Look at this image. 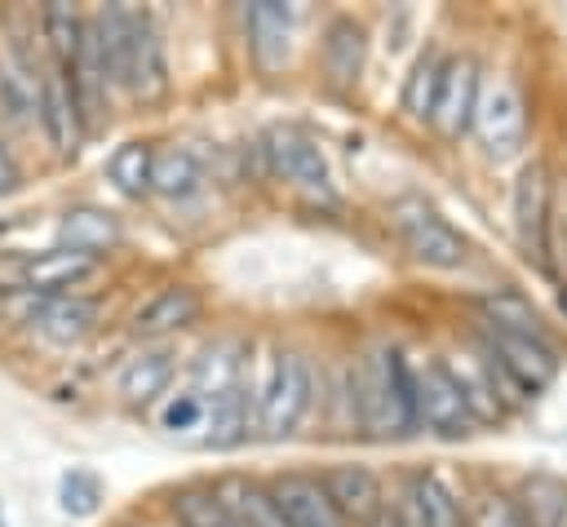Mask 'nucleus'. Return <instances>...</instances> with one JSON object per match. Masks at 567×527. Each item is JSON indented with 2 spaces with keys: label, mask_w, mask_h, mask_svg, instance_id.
Returning <instances> with one entry per match:
<instances>
[{
  "label": "nucleus",
  "mask_w": 567,
  "mask_h": 527,
  "mask_svg": "<svg viewBox=\"0 0 567 527\" xmlns=\"http://www.w3.org/2000/svg\"><path fill=\"white\" fill-rule=\"evenodd\" d=\"M328 500L337 505V514L346 518V527H368L377 514H385V487L377 478V469L368 465H354V461H341V465H328L319 474Z\"/></svg>",
  "instance_id": "nucleus-14"
},
{
  "label": "nucleus",
  "mask_w": 567,
  "mask_h": 527,
  "mask_svg": "<svg viewBox=\"0 0 567 527\" xmlns=\"http://www.w3.org/2000/svg\"><path fill=\"white\" fill-rule=\"evenodd\" d=\"M252 403H257V434L261 438H288L310 403H315V368L301 350H270V359L261 363L257 381H252Z\"/></svg>",
  "instance_id": "nucleus-2"
},
{
  "label": "nucleus",
  "mask_w": 567,
  "mask_h": 527,
  "mask_svg": "<svg viewBox=\"0 0 567 527\" xmlns=\"http://www.w3.org/2000/svg\"><path fill=\"white\" fill-rule=\"evenodd\" d=\"M403 518L408 527H465V505L439 469H416L408 474Z\"/></svg>",
  "instance_id": "nucleus-19"
},
{
  "label": "nucleus",
  "mask_w": 567,
  "mask_h": 527,
  "mask_svg": "<svg viewBox=\"0 0 567 527\" xmlns=\"http://www.w3.org/2000/svg\"><path fill=\"white\" fill-rule=\"evenodd\" d=\"M470 133L483 142V151L492 159H509V155L523 151V142H527V102H523L514 80L501 75V80L483 84V97H478Z\"/></svg>",
  "instance_id": "nucleus-6"
},
{
  "label": "nucleus",
  "mask_w": 567,
  "mask_h": 527,
  "mask_svg": "<svg viewBox=\"0 0 567 527\" xmlns=\"http://www.w3.org/2000/svg\"><path fill=\"white\" fill-rule=\"evenodd\" d=\"M159 425L168 430V434H190V430H204V399L186 385V390H177L164 407H159Z\"/></svg>",
  "instance_id": "nucleus-32"
},
{
  "label": "nucleus",
  "mask_w": 567,
  "mask_h": 527,
  "mask_svg": "<svg viewBox=\"0 0 567 527\" xmlns=\"http://www.w3.org/2000/svg\"><path fill=\"white\" fill-rule=\"evenodd\" d=\"M549 168L545 159H532L523 164L518 182H514V239H518V252L536 266H549Z\"/></svg>",
  "instance_id": "nucleus-7"
},
{
  "label": "nucleus",
  "mask_w": 567,
  "mask_h": 527,
  "mask_svg": "<svg viewBox=\"0 0 567 527\" xmlns=\"http://www.w3.org/2000/svg\"><path fill=\"white\" fill-rule=\"evenodd\" d=\"M390 221H394L403 248L412 252V261H421V266H430V270H461V266H465L470 244H465V235H461L434 204L408 195V199H399V204L390 208Z\"/></svg>",
  "instance_id": "nucleus-3"
},
{
  "label": "nucleus",
  "mask_w": 567,
  "mask_h": 527,
  "mask_svg": "<svg viewBox=\"0 0 567 527\" xmlns=\"http://www.w3.org/2000/svg\"><path fill=\"white\" fill-rule=\"evenodd\" d=\"M35 124H40L44 142L53 146V155H62V159H71V155L80 151V142L89 137V133H84V120H80V106H75V93H71L66 75H62L53 62H44V71H40Z\"/></svg>",
  "instance_id": "nucleus-11"
},
{
  "label": "nucleus",
  "mask_w": 567,
  "mask_h": 527,
  "mask_svg": "<svg viewBox=\"0 0 567 527\" xmlns=\"http://www.w3.org/2000/svg\"><path fill=\"white\" fill-rule=\"evenodd\" d=\"M478 310H483V328H496V332H518V337H545V319L540 310L514 292V288H496V292H483L478 297ZM549 341V337H545Z\"/></svg>",
  "instance_id": "nucleus-26"
},
{
  "label": "nucleus",
  "mask_w": 567,
  "mask_h": 527,
  "mask_svg": "<svg viewBox=\"0 0 567 527\" xmlns=\"http://www.w3.org/2000/svg\"><path fill=\"white\" fill-rule=\"evenodd\" d=\"M368 527H408V518H403V509H390L385 505V514H377Z\"/></svg>",
  "instance_id": "nucleus-34"
},
{
  "label": "nucleus",
  "mask_w": 567,
  "mask_h": 527,
  "mask_svg": "<svg viewBox=\"0 0 567 527\" xmlns=\"http://www.w3.org/2000/svg\"><path fill=\"white\" fill-rule=\"evenodd\" d=\"M124 239V226L111 208H97V204H75L58 217V248H71V252H84V257H97L120 248Z\"/></svg>",
  "instance_id": "nucleus-21"
},
{
  "label": "nucleus",
  "mask_w": 567,
  "mask_h": 527,
  "mask_svg": "<svg viewBox=\"0 0 567 527\" xmlns=\"http://www.w3.org/2000/svg\"><path fill=\"white\" fill-rule=\"evenodd\" d=\"M319 66H323V80L346 93L359 84L363 66H368V27L350 13H337L328 18L323 35H319Z\"/></svg>",
  "instance_id": "nucleus-16"
},
{
  "label": "nucleus",
  "mask_w": 567,
  "mask_h": 527,
  "mask_svg": "<svg viewBox=\"0 0 567 527\" xmlns=\"http://www.w3.org/2000/svg\"><path fill=\"white\" fill-rule=\"evenodd\" d=\"M554 527H567V509H563V514H558V523H554Z\"/></svg>",
  "instance_id": "nucleus-35"
},
{
  "label": "nucleus",
  "mask_w": 567,
  "mask_h": 527,
  "mask_svg": "<svg viewBox=\"0 0 567 527\" xmlns=\"http://www.w3.org/2000/svg\"><path fill=\"white\" fill-rule=\"evenodd\" d=\"M248 372H252L248 350H244L235 337H217V341H213V345H204V350H199V359L190 363V390H195L204 403H213L217 394L235 390Z\"/></svg>",
  "instance_id": "nucleus-22"
},
{
  "label": "nucleus",
  "mask_w": 567,
  "mask_h": 527,
  "mask_svg": "<svg viewBox=\"0 0 567 527\" xmlns=\"http://www.w3.org/2000/svg\"><path fill=\"white\" fill-rule=\"evenodd\" d=\"M35 27H40V40L49 49V62L53 66H71L80 40H84V27H89V13H80L75 4H44L35 13Z\"/></svg>",
  "instance_id": "nucleus-27"
},
{
  "label": "nucleus",
  "mask_w": 567,
  "mask_h": 527,
  "mask_svg": "<svg viewBox=\"0 0 567 527\" xmlns=\"http://www.w3.org/2000/svg\"><path fill=\"white\" fill-rule=\"evenodd\" d=\"M58 500H62V514H71V518H89V514L97 509V500H102V483H97V474H89V469H66L62 483H58Z\"/></svg>",
  "instance_id": "nucleus-31"
},
{
  "label": "nucleus",
  "mask_w": 567,
  "mask_h": 527,
  "mask_svg": "<svg viewBox=\"0 0 567 527\" xmlns=\"http://www.w3.org/2000/svg\"><path fill=\"white\" fill-rule=\"evenodd\" d=\"M18 186H22V164H18V155L9 151V142L0 137V199L13 195Z\"/></svg>",
  "instance_id": "nucleus-33"
},
{
  "label": "nucleus",
  "mask_w": 567,
  "mask_h": 527,
  "mask_svg": "<svg viewBox=\"0 0 567 527\" xmlns=\"http://www.w3.org/2000/svg\"><path fill=\"white\" fill-rule=\"evenodd\" d=\"M22 323H27L40 341L71 350V345H80V341H89V337L97 332V301H89V297H80V292H62V297H31V292H27V314H22Z\"/></svg>",
  "instance_id": "nucleus-9"
},
{
  "label": "nucleus",
  "mask_w": 567,
  "mask_h": 527,
  "mask_svg": "<svg viewBox=\"0 0 567 527\" xmlns=\"http://www.w3.org/2000/svg\"><path fill=\"white\" fill-rule=\"evenodd\" d=\"M266 487H270V496H275V505H279L288 527H346V518L328 500L319 474L288 469V474H275Z\"/></svg>",
  "instance_id": "nucleus-18"
},
{
  "label": "nucleus",
  "mask_w": 567,
  "mask_h": 527,
  "mask_svg": "<svg viewBox=\"0 0 567 527\" xmlns=\"http://www.w3.org/2000/svg\"><path fill=\"white\" fill-rule=\"evenodd\" d=\"M115 89L128 93L142 106H155V102L168 97V49H164L159 22L146 9H137L133 35H128V53H124V62L115 71Z\"/></svg>",
  "instance_id": "nucleus-5"
},
{
  "label": "nucleus",
  "mask_w": 567,
  "mask_h": 527,
  "mask_svg": "<svg viewBox=\"0 0 567 527\" xmlns=\"http://www.w3.org/2000/svg\"><path fill=\"white\" fill-rule=\"evenodd\" d=\"M478 97H483V66H478L470 53L447 58V66H443V84H439V102H434L430 124H434L447 142H461V137L474 128Z\"/></svg>",
  "instance_id": "nucleus-10"
},
{
  "label": "nucleus",
  "mask_w": 567,
  "mask_h": 527,
  "mask_svg": "<svg viewBox=\"0 0 567 527\" xmlns=\"http://www.w3.org/2000/svg\"><path fill=\"white\" fill-rule=\"evenodd\" d=\"M177 527H244L213 487H182L173 500H168Z\"/></svg>",
  "instance_id": "nucleus-29"
},
{
  "label": "nucleus",
  "mask_w": 567,
  "mask_h": 527,
  "mask_svg": "<svg viewBox=\"0 0 567 527\" xmlns=\"http://www.w3.org/2000/svg\"><path fill=\"white\" fill-rule=\"evenodd\" d=\"M416 416L439 438H465L478 430L443 359H430L416 368Z\"/></svg>",
  "instance_id": "nucleus-8"
},
{
  "label": "nucleus",
  "mask_w": 567,
  "mask_h": 527,
  "mask_svg": "<svg viewBox=\"0 0 567 527\" xmlns=\"http://www.w3.org/2000/svg\"><path fill=\"white\" fill-rule=\"evenodd\" d=\"M443 66H447V58H443L434 44H425V49L416 53V62H412V71L403 75V89H399V106H403L408 120H430V115H434L439 84H443Z\"/></svg>",
  "instance_id": "nucleus-25"
},
{
  "label": "nucleus",
  "mask_w": 567,
  "mask_h": 527,
  "mask_svg": "<svg viewBox=\"0 0 567 527\" xmlns=\"http://www.w3.org/2000/svg\"><path fill=\"white\" fill-rule=\"evenodd\" d=\"M292 4H279V0H257L244 9V31H248V53H252V66L275 75L288 66L292 58Z\"/></svg>",
  "instance_id": "nucleus-15"
},
{
  "label": "nucleus",
  "mask_w": 567,
  "mask_h": 527,
  "mask_svg": "<svg viewBox=\"0 0 567 527\" xmlns=\"http://www.w3.org/2000/svg\"><path fill=\"white\" fill-rule=\"evenodd\" d=\"M204 314V297L190 288V283H164L155 297H146L133 319H128V332L137 341H164L182 328H190L195 319Z\"/></svg>",
  "instance_id": "nucleus-17"
},
{
  "label": "nucleus",
  "mask_w": 567,
  "mask_h": 527,
  "mask_svg": "<svg viewBox=\"0 0 567 527\" xmlns=\"http://www.w3.org/2000/svg\"><path fill=\"white\" fill-rule=\"evenodd\" d=\"M208 173H204V159L186 146H168V151H155V168H151V190L164 195V199H195L204 190Z\"/></svg>",
  "instance_id": "nucleus-23"
},
{
  "label": "nucleus",
  "mask_w": 567,
  "mask_h": 527,
  "mask_svg": "<svg viewBox=\"0 0 567 527\" xmlns=\"http://www.w3.org/2000/svg\"><path fill=\"white\" fill-rule=\"evenodd\" d=\"M261 155L270 164L275 177H288L297 186H310V190H323L328 186V159L319 151L315 137H306L301 128L292 124H275L261 133Z\"/></svg>",
  "instance_id": "nucleus-13"
},
{
  "label": "nucleus",
  "mask_w": 567,
  "mask_h": 527,
  "mask_svg": "<svg viewBox=\"0 0 567 527\" xmlns=\"http://www.w3.org/2000/svg\"><path fill=\"white\" fill-rule=\"evenodd\" d=\"M465 527H527V514L505 492H474L465 505Z\"/></svg>",
  "instance_id": "nucleus-30"
},
{
  "label": "nucleus",
  "mask_w": 567,
  "mask_h": 527,
  "mask_svg": "<svg viewBox=\"0 0 567 527\" xmlns=\"http://www.w3.org/2000/svg\"><path fill=\"white\" fill-rule=\"evenodd\" d=\"M93 275H97V257H84L71 248H44V252H27L13 266L9 283L18 292H31V297H62Z\"/></svg>",
  "instance_id": "nucleus-12"
},
{
  "label": "nucleus",
  "mask_w": 567,
  "mask_h": 527,
  "mask_svg": "<svg viewBox=\"0 0 567 527\" xmlns=\"http://www.w3.org/2000/svg\"><path fill=\"white\" fill-rule=\"evenodd\" d=\"M478 354L523 394H540L554 376H558V354L545 337H518V332H496V328H483L478 332Z\"/></svg>",
  "instance_id": "nucleus-4"
},
{
  "label": "nucleus",
  "mask_w": 567,
  "mask_h": 527,
  "mask_svg": "<svg viewBox=\"0 0 567 527\" xmlns=\"http://www.w3.org/2000/svg\"><path fill=\"white\" fill-rule=\"evenodd\" d=\"M173 376H177V354H173L168 345H146V350H137V354L120 368L115 394H120L128 407H151L155 399L168 394Z\"/></svg>",
  "instance_id": "nucleus-20"
},
{
  "label": "nucleus",
  "mask_w": 567,
  "mask_h": 527,
  "mask_svg": "<svg viewBox=\"0 0 567 527\" xmlns=\"http://www.w3.org/2000/svg\"><path fill=\"white\" fill-rule=\"evenodd\" d=\"M151 168H155V146L151 142H120L106 159V182L124 195V199H142L151 195Z\"/></svg>",
  "instance_id": "nucleus-28"
},
{
  "label": "nucleus",
  "mask_w": 567,
  "mask_h": 527,
  "mask_svg": "<svg viewBox=\"0 0 567 527\" xmlns=\"http://www.w3.org/2000/svg\"><path fill=\"white\" fill-rule=\"evenodd\" d=\"M213 492L221 496V505H226L244 527H288L284 514H279V505H275V496H270V487L257 483V478L230 474V478H221Z\"/></svg>",
  "instance_id": "nucleus-24"
},
{
  "label": "nucleus",
  "mask_w": 567,
  "mask_h": 527,
  "mask_svg": "<svg viewBox=\"0 0 567 527\" xmlns=\"http://www.w3.org/2000/svg\"><path fill=\"white\" fill-rule=\"evenodd\" d=\"M350 416L368 438H403L421 430L416 416V368L399 345H372L346 372Z\"/></svg>",
  "instance_id": "nucleus-1"
}]
</instances>
